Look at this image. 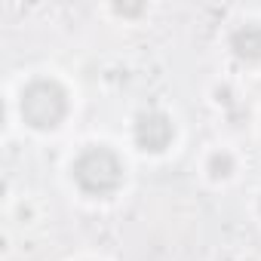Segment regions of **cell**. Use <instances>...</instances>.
Instances as JSON below:
<instances>
[{"mask_svg":"<svg viewBox=\"0 0 261 261\" xmlns=\"http://www.w3.org/2000/svg\"><path fill=\"white\" fill-rule=\"evenodd\" d=\"M74 178L86 194H111L123 181V163L108 148H89L74 163Z\"/></svg>","mask_w":261,"mask_h":261,"instance_id":"obj_2","label":"cell"},{"mask_svg":"<svg viewBox=\"0 0 261 261\" xmlns=\"http://www.w3.org/2000/svg\"><path fill=\"white\" fill-rule=\"evenodd\" d=\"M230 46H233V53H237L240 59H246V62L261 59V28H258V25H243V28H237L233 37H230Z\"/></svg>","mask_w":261,"mask_h":261,"instance_id":"obj_4","label":"cell"},{"mask_svg":"<svg viewBox=\"0 0 261 261\" xmlns=\"http://www.w3.org/2000/svg\"><path fill=\"white\" fill-rule=\"evenodd\" d=\"M136 142L142 151H166L172 142V123L160 111H145L136 120Z\"/></svg>","mask_w":261,"mask_h":261,"instance_id":"obj_3","label":"cell"},{"mask_svg":"<svg viewBox=\"0 0 261 261\" xmlns=\"http://www.w3.org/2000/svg\"><path fill=\"white\" fill-rule=\"evenodd\" d=\"M230 169H233V160H230V154H215V157L209 160V172H212L215 178H224V175H230Z\"/></svg>","mask_w":261,"mask_h":261,"instance_id":"obj_5","label":"cell"},{"mask_svg":"<svg viewBox=\"0 0 261 261\" xmlns=\"http://www.w3.org/2000/svg\"><path fill=\"white\" fill-rule=\"evenodd\" d=\"M68 114V95L56 80H34L22 92V117L34 129H53Z\"/></svg>","mask_w":261,"mask_h":261,"instance_id":"obj_1","label":"cell"}]
</instances>
